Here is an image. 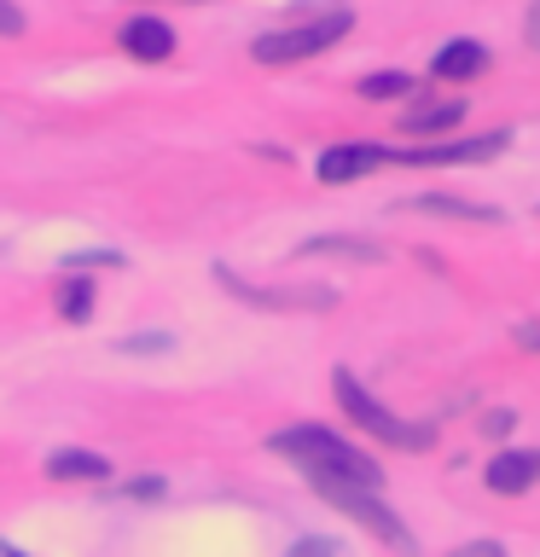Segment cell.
<instances>
[{
  "instance_id": "cell-1",
  "label": "cell",
  "mask_w": 540,
  "mask_h": 557,
  "mask_svg": "<svg viewBox=\"0 0 540 557\" xmlns=\"http://www.w3.org/2000/svg\"><path fill=\"white\" fill-rule=\"evenodd\" d=\"M268 447L279 459H291L296 470L308 476H331V482H355V487H378L383 470L366 459L360 447H348L338 430H320V424H296V430H279L268 435Z\"/></svg>"
},
{
  "instance_id": "cell-2",
  "label": "cell",
  "mask_w": 540,
  "mask_h": 557,
  "mask_svg": "<svg viewBox=\"0 0 540 557\" xmlns=\"http://www.w3.org/2000/svg\"><path fill=\"white\" fill-rule=\"evenodd\" d=\"M314 482V494H320L326 505H338V511H348L360 522V529H372L383 546H395L401 557H413L418 546H413V534H407V522H401L390 505H383L372 487H355V482H331V476H308Z\"/></svg>"
},
{
  "instance_id": "cell-3",
  "label": "cell",
  "mask_w": 540,
  "mask_h": 557,
  "mask_svg": "<svg viewBox=\"0 0 540 557\" xmlns=\"http://www.w3.org/2000/svg\"><path fill=\"white\" fill-rule=\"evenodd\" d=\"M331 395H338V407L355 418L366 435H383L390 447H407V453L430 447V430H425V424H407V418H395L383 400H372V395L355 383V372H331Z\"/></svg>"
},
{
  "instance_id": "cell-4",
  "label": "cell",
  "mask_w": 540,
  "mask_h": 557,
  "mask_svg": "<svg viewBox=\"0 0 540 557\" xmlns=\"http://www.w3.org/2000/svg\"><path fill=\"white\" fill-rule=\"evenodd\" d=\"M348 24H355V12L348 7H331L320 17H308V24H296V29H273V35H261V41L250 47L256 52V64H291V59H314V52H326V47H338Z\"/></svg>"
},
{
  "instance_id": "cell-5",
  "label": "cell",
  "mask_w": 540,
  "mask_h": 557,
  "mask_svg": "<svg viewBox=\"0 0 540 557\" xmlns=\"http://www.w3.org/2000/svg\"><path fill=\"white\" fill-rule=\"evenodd\" d=\"M512 146V134L494 128V134H477V139H453V146H413V151H395V163H418V169H453V163H488Z\"/></svg>"
},
{
  "instance_id": "cell-6",
  "label": "cell",
  "mask_w": 540,
  "mask_h": 557,
  "mask_svg": "<svg viewBox=\"0 0 540 557\" xmlns=\"http://www.w3.org/2000/svg\"><path fill=\"white\" fill-rule=\"evenodd\" d=\"M116 41H122V52H128V59L157 64V59H169V52H174V29L163 24V17L139 12V17H128V24H122Z\"/></svg>"
},
{
  "instance_id": "cell-7",
  "label": "cell",
  "mask_w": 540,
  "mask_h": 557,
  "mask_svg": "<svg viewBox=\"0 0 540 557\" xmlns=\"http://www.w3.org/2000/svg\"><path fill=\"white\" fill-rule=\"evenodd\" d=\"M383 163H395V151H383V146H331V151L320 157V181H326V186H348L355 174L383 169Z\"/></svg>"
},
{
  "instance_id": "cell-8",
  "label": "cell",
  "mask_w": 540,
  "mask_h": 557,
  "mask_svg": "<svg viewBox=\"0 0 540 557\" xmlns=\"http://www.w3.org/2000/svg\"><path fill=\"white\" fill-rule=\"evenodd\" d=\"M482 482L494 487V494H505V499H512V494H529V487L540 482V447H535V453H500V459L482 470Z\"/></svg>"
},
{
  "instance_id": "cell-9",
  "label": "cell",
  "mask_w": 540,
  "mask_h": 557,
  "mask_svg": "<svg viewBox=\"0 0 540 557\" xmlns=\"http://www.w3.org/2000/svg\"><path fill=\"white\" fill-rule=\"evenodd\" d=\"M47 476L52 482H105L111 476V459H105V453H87V447H59L47 459Z\"/></svg>"
},
{
  "instance_id": "cell-10",
  "label": "cell",
  "mask_w": 540,
  "mask_h": 557,
  "mask_svg": "<svg viewBox=\"0 0 540 557\" xmlns=\"http://www.w3.org/2000/svg\"><path fill=\"white\" fill-rule=\"evenodd\" d=\"M482 64H488L482 41H447V47L430 59V76H435V82H470Z\"/></svg>"
},
{
  "instance_id": "cell-11",
  "label": "cell",
  "mask_w": 540,
  "mask_h": 557,
  "mask_svg": "<svg viewBox=\"0 0 540 557\" xmlns=\"http://www.w3.org/2000/svg\"><path fill=\"white\" fill-rule=\"evenodd\" d=\"M453 122H465V99H442V104H413V111L401 116V128H407V134H425V139H435V134H447Z\"/></svg>"
},
{
  "instance_id": "cell-12",
  "label": "cell",
  "mask_w": 540,
  "mask_h": 557,
  "mask_svg": "<svg viewBox=\"0 0 540 557\" xmlns=\"http://www.w3.org/2000/svg\"><path fill=\"white\" fill-rule=\"evenodd\" d=\"M407 209H425V215H447V221H500V209H482V203H459V198H407Z\"/></svg>"
},
{
  "instance_id": "cell-13",
  "label": "cell",
  "mask_w": 540,
  "mask_h": 557,
  "mask_svg": "<svg viewBox=\"0 0 540 557\" xmlns=\"http://www.w3.org/2000/svg\"><path fill=\"white\" fill-rule=\"evenodd\" d=\"M59 313H64L70 325H87V313H94V278H76V273H70L64 290H59Z\"/></svg>"
},
{
  "instance_id": "cell-14",
  "label": "cell",
  "mask_w": 540,
  "mask_h": 557,
  "mask_svg": "<svg viewBox=\"0 0 540 557\" xmlns=\"http://www.w3.org/2000/svg\"><path fill=\"white\" fill-rule=\"evenodd\" d=\"M303 256H360V261H378V244H355V238H308Z\"/></svg>"
},
{
  "instance_id": "cell-15",
  "label": "cell",
  "mask_w": 540,
  "mask_h": 557,
  "mask_svg": "<svg viewBox=\"0 0 540 557\" xmlns=\"http://www.w3.org/2000/svg\"><path fill=\"white\" fill-rule=\"evenodd\" d=\"M407 87H413L407 70H378V76L360 82V99H395V94H407Z\"/></svg>"
},
{
  "instance_id": "cell-16",
  "label": "cell",
  "mask_w": 540,
  "mask_h": 557,
  "mask_svg": "<svg viewBox=\"0 0 540 557\" xmlns=\"http://www.w3.org/2000/svg\"><path fill=\"white\" fill-rule=\"evenodd\" d=\"M285 557H338V546H331V540H320V534H308V540H296Z\"/></svg>"
},
{
  "instance_id": "cell-17",
  "label": "cell",
  "mask_w": 540,
  "mask_h": 557,
  "mask_svg": "<svg viewBox=\"0 0 540 557\" xmlns=\"http://www.w3.org/2000/svg\"><path fill=\"white\" fill-rule=\"evenodd\" d=\"M447 557H505V546H500V540H470V546L447 552Z\"/></svg>"
},
{
  "instance_id": "cell-18",
  "label": "cell",
  "mask_w": 540,
  "mask_h": 557,
  "mask_svg": "<svg viewBox=\"0 0 540 557\" xmlns=\"http://www.w3.org/2000/svg\"><path fill=\"white\" fill-rule=\"evenodd\" d=\"M17 29H24V12L12 0H0V35H17Z\"/></svg>"
},
{
  "instance_id": "cell-19",
  "label": "cell",
  "mask_w": 540,
  "mask_h": 557,
  "mask_svg": "<svg viewBox=\"0 0 540 557\" xmlns=\"http://www.w3.org/2000/svg\"><path fill=\"white\" fill-rule=\"evenodd\" d=\"M128 494H134V499H157V494H163V482H157V476H134Z\"/></svg>"
},
{
  "instance_id": "cell-20",
  "label": "cell",
  "mask_w": 540,
  "mask_h": 557,
  "mask_svg": "<svg viewBox=\"0 0 540 557\" xmlns=\"http://www.w3.org/2000/svg\"><path fill=\"white\" fill-rule=\"evenodd\" d=\"M517 343H523V348H535V355H540V320H523V325H517Z\"/></svg>"
},
{
  "instance_id": "cell-21",
  "label": "cell",
  "mask_w": 540,
  "mask_h": 557,
  "mask_svg": "<svg viewBox=\"0 0 540 557\" xmlns=\"http://www.w3.org/2000/svg\"><path fill=\"white\" fill-rule=\"evenodd\" d=\"M523 29H529V41L540 47V0H535V7H529V24H523Z\"/></svg>"
},
{
  "instance_id": "cell-22",
  "label": "cell",
  "mask_w": 540,
  "mask_h": 557,
  "mask_svg": "<svg viewBox=\"0 0 540 557\" xmlns=\"http://www.w3.org/2000/svg\"><path fill=\"white\" fill-rule=\"evenodd\" d=\"M0 557H24V552H12V546H0Z\"/></svg>"
},
{
  "instance_id": "cell-23",
  "label": "cell",
  "mask_w": 540,
  "mask_h": 557,
  "mask_svg": "<svg viewBox=\"0 0 540 557\" xmlns=\"http://www.w3.org/2000/svg\"><path fill=\"white\" fill-rule=\"evenodd\" d=\"M192 7H198V0H192Z\"/></svg>"
}]
</instances>
